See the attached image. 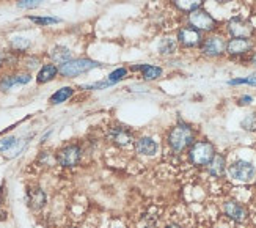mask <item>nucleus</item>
I'll return each instance as SVG.
<instances>
[{"label":"nucleus","instance_id":"f257e3e1","mask_svg":"<svg viewBox=\"0 0 256 228\" xmlns=\"http://www.w3.org/2000/svg\"><path fill=\"white\" fill-rule=\"evenodd\" d=\"M166 142H168V146L174 153H184L194 145L195 131L188 124H176L166 135Z\"/></svg>","mask_w":256,"mask_h":228},{"label":"nucleus","instance_id":"f03ea898","mask_svg":"<svg viewBox=\"0 0 256 228\" xmlns=\"http://www.w3.org/2000/svg\"><path fill=\"white\" fill-rule=\"evenodd\" d=\"M188 161L195 167H208L216 156V146L209 140H195L194 145L187 150Z\"/></svg>","mask_w":256,"mask_h":228},{"label":"nucleus","instance_id":"7ed1b4c3","mask_svg":"<svg viewBox=\"0 0 256 228\" xmlns=\"http://www.w3.org/2000/svg\"><path fill=\"white\" fill-rule=\"evenodd\" d=\"M226 175L231 181L239 182V184H250L256 179V167L244 159H238V161L228 164Z\"/></svg>","mask_w":256,"mask_h":228},{"label":"nucleus","instance_id":"20e7f679","mask_svg":"<svg viewBox=\"0 0 256 228\" xmlns=\"http://www.w3.org/2000/svg\"><path fill=\"white\" fill-rule=\"evenodd\" d=\"M226 38L218 32L209 33L204 37L202 46H200V52H202L208 59H220L226 54Z\"/></svg>","mask_w":256,"mask_h":228},{"label":"nucleus","instance_id":"39448f33","mask_svg":"<svg viewBox=\"0 0 256 228\" xmlns=\"http://www.w3.org/2000/svg\"><path fill=\"white\" fill-rule=\"evenodd\" d=\"M187 22L188 26L200 30L202 33H206V35H209V33H214L218 30V22L217 19L209 13V11L200 8V10H195L192 11V13L187 15Z\"/></svg>","mask_w":256,"mask_h":228},{"label":"nucleus","instance_id":"423d86ee","mask_svg":"<svg viewBox=\"0 0 256 228\" xmlns=\"http://www.w3.org/2000/svg\"><path fill=\"white\" fill-rule=\"evenodd\" d=\"M99 66H102V65L94 60H90V59H76V60H70V62L60 65L58 73L63 77H76V76H80L84 73L92 71L94 68H99Z\"/></svg>","mask_w":256,"mask_h":228},{"label":"nucleus","instance_id":"0eeeda50","mask_svg":"<svg viewBox=\"0 0 256 228\" xmlns=\"http://www.w3.org/2000/svg\"><path fill=\"white\" fill-rule=\"evenodd\" d=\"M226 32L230 38H253L254 27L250 21L234 16L226 22Z\"/></svg>","mask_w":256,"mask_h":228},{"label":"nucleus","instance_id":"6e6552de","mask_svg":"<svg viewBox=\"0 0 256 228\" xmlns=\"http://www.w3.org/2000/svg\"><path fill=\"white\" fill-rule=\"evenodd\" d=\"M254 51L252 38H230L226 41V55L231 59H242Z\"/></svg>","mask_w":256,"mask_h":228},{"label":"nucleus","instance_id":"1a4fd4ad","mask_svg":"<svg viewBox=\"0 0 256 228\" xmlns=\"http://www.w3.org/2000/svg\"><path fill=\"white\" fill-rule=\"evenodd\" d=\"M176 40L186 49H196V48L200 49V46H202V43L204 40V33H202L200 30H196L190 26H186L178 30Z\"/></svg>","mask_w":256,"mask_h":228},{"label":"nucleus","instance_id":"9d476101","mask_svg":"<svg viewBox=\"0 0 256 228\" xmlns=\"http://www.w3.org/2000/svg\"><path fill=\"white\" fill-rule=\"evenodd\" d=\"M222 211L226 215V217L236 223H244L248 219V209L246 204H242L238 200H226L222 204Z\"/></svg>","mask_w":256,"mask_h":228},{"label":"nucleus","instance_id":"9b49d317","mask_svg":"<svg viewBox=\"0 0 256 228\" xmlns=\"http://www.w3.org/2000/svg\"><path fill=\"white\" fill-rule=\"evenodd\" d=\"M55 159L62 167H76L82 159V150L79 145H68L62 148Z\"/></svg>","mask_w":256,"mask_h":228},{"label":"nucleus","instance_id":"f8f14e48","mask_svg":"<svg viewBox=\"0 0 256 228\" xmlns=\"http://www.w3.org/2000/svg\"><path fill=\"white\" fill-rule=\"evenodd\" d=\"M108 139L120 148H128V146H132L134 143H136L134 142V134L128 128H123V126H115V128L110 129Z\"/></svg>","mask_w":256,"mask_h":228},{"label":"nucleus","instance_id":"ddd939ff","mask_svg":"<svg viewBox=\"0 0 256 228\" xmlns=\"http://www.w3.org/2000/svg\"><path fill=\"white\" fill-rule=\"evenodd\" d=\"M208 173L212 176V178H224L226 175V168H228V164H226V157L220 153H216L214 159L208 164Z\"/></svg>","mask_w":256,"mask_h":228},{"label":"nucleus","instance_id":"4468645a","mask_svg":"<svg viewBox=\"0 0 256 228\" xmlns=\"http://www.w3.org/2000/svg\"><path fill=\"white\" fill-rule=\"evenodd\" d=\"M32 81V76L28 73H20L14 76H4L0 79V90L8 91L16 85H26Z\"/></svg>","mask_w":256,"mask_h":228},{"label":"nucleus","instance_id":"2eb2a0df","mask_svg":"<svg viewBox=\"0 0 256 228\" xmlns=\"http://www.w3.org/2000/svg\"><path fill=\"white\" fill-rule=\"evenodd\" d=\"M134 148H136V151L142 156H154L159 150V145L156 143L151 137H142V139L136 140Z\"/></svg>","mask_w":256,"mask_h":228},{"label":"nucleus","instance_id":"dca6fc26","mask_svg":"<svg viewBox=\"0 0 256 228\" xmlns=\"http://www.w3.org/2000/svg\"><path fill=\"white\" fill-rule=\"evenodd\" d=\"M27 201L32 209H41L46 204V193L40 187H28Z\"/></svg>","mask_w":256,"mask_h":228},{"label":"nucleus","instance_id":"f3484780","mask_svg":"<svg viewBox=\"0 0 256 228\" xmlns=\"http://www.w3.org/2000/svg\"><path fill=\"white\" fill-rule=\"evenodd\" d=\"M132 71H140L142 77L144 81H156L162 76V68L159 66H154V65H137V66H132Z\"/></svg>","mask_w":256,"mask_h":228},{"label":"nucleus","instance_id":"a211bd4d","mask_svg":"<svg viewBox=\"0 0 256 228\" xmlns=\"http://www.w3.org/2000/svg\"><path fill=\"white\" fill-rule=\"evenodd\" d=\"M204 0H173V5L182 13H192L195 10L203 8Z\"/></svg>","mask_w":256,"mask_h":228},{"label":"nucleus","instance_id":"6ab92c4d","mask_svg":"<svg viewBox=\"0 0 256 228\" xmlns=\"http://www.w3.org/2000/svg\"><path fill=\"white\" fill-rule=\"evenodd\" d=\"M57 74H58V68L55 65H50V63L44 65L40 70V73H38L36 81H38V84H48V82L54 81Z\"/></svg>","mask_w":256,"mask_h":228},{"label":"nucleus","instance_id":"aec40b11","mask_svg":"<svg viewBox=\"0 0 256 228\" xmlns=\"http://www.w3.org/2000/svg\"><path fill=\"white\" fill-rule=\"evenodd\" d=\"M50 59L58 63V65H63L66 62L72 60L71 59V51L68 48H64V46H55V48L50 51Z\"/></svg>","mask_w":256,"mask_h":228},{"label":"nucleus","instance_id":"412c9836","mask_svg":"<svg viewBox=\"0 0 256 228\" xmlns=\"http://www.w3.org/2000/svg\"><path fill=\"white\" fill-rule=\"evenodd\" d=\"M72 95H74V90L71 87H63L50 96V104H62V102L68 101Z\"/></svg>","mask_w":256,"mask_h":228},{"label":"nucleus","instance_id":"4be33fe9","mask_svg":"<svg viewBox=\"0 0 256 228\" xmlns=\"http://www.w3.org/2000/svg\"><path fill=\"white\" fill-rule=\"evenodd\" d=\"M178 48V40L176 38H170V37H166L160 41L159 44V52L162 55H170L176 51Z\"/></svg>","mask_w":256,"mask_h":228},{"label":"nucleus","instance_id":"5701e85b","mask_svg":"<svg viewBox=\"0 0 256 228\" xmlns=\"http://www.w3.org/2000/svg\"><path fill=\"white\" fill-rule=\"evenodd\" d=\"M30 46H32V43L27 38L16 37V38L11 40V49L16 51V52H26L30 48Z\"/></svg>","mask_w":256,"mask_h":228},{"label":"nucleus","instance_id":"b1692460","mask_svg":"<svg viewBox=\"0 0 256 228\" xmlns=\"http://www.w3.org/2000/svg\"><path fill=\"white\" fill-rule=\"evenodd\" d=\"M240 128L247 132H256V112L248 115L240 121Z\"/></svg>","mask_w":256,"mask_h":228},{"label":"nucleus","instance_id":"393cba45","mask_svg":"<svg viewBox=\"0 0 256 228\" xmlns=\"http://www.w3.org/2000/svg\"><path fill=\"white\" fill-rule=\"evenodd\" d=\"M32 22H35L38 26H52V24H58L62 22L58 18H36V16H28Z\"/></svg>","mask_w":256,"mask_h":228},{"label":"nucleus","instance_id":"a878e982","mask_svg":"<svg viewBox=\"0 0 256 228\" xmlns=\"http://www.w3.org/2000/svg\"><path fill=\"white\" fill-rule=\"evenodd\" d=\"M126 76H128L126 68H118V70H115L114 73H110L107 79H108V81H112L114 84H116L120 81H123V79H126Z\"/></svg>","mask_w":256,"mask_h":228},{"label":"nucleus","instance_id":"bb28decb","mask_svg":"<svg viewBox=\"0 0 256 228\" xmlns=\"http://www.w3.org/2000/svg\"><path fill=\"white\" fill-rule=\"evenodd\" d=\"M115 85L112 81H108V79H106V81H101V82H96V84H90V85H82V90H102V88H107V87H112Z\"/></svg>","mask_w":256,"mask_h":228},{"label":"nucleus","instance_id":"cd10ccee","mask_svg":"<svg viewBox=\"0 0 256 228\" xmlns=\"http://www.w3.org/2000/svg\"><path fill=\"white\" fill-rule=\"evenodd\" d=\"M16 142H18L16 137H13V135L5 137V139L0 140V151H8V150H11V148L14 146Z\"/></svg>","mask_w":256,"mask_h":228},{"label":"nucleus","instance_id":"c85d7f7f","mask_svg":"<svg viewBox=\"0 0 256 228\" xmlns=\"http://www.w3.org/2000/svg\"><path fill=\"white\" fill-rule=\"evenodd\" d=\"M42 2H44V0H18V7L28 10V8H36V7H40Z\"/></svg>","mask_w":256,"mask_h":228},{"label":"nucleus","instance_id":"c756f323","mask_svg":"<svg viewBox=\"0 0 256 228\" xmlns=\"http://www.w3.org/2000/svg\"><path fill=\"white\" fill-rule=\"evenodd\" d=\"M26 145H27V140H24V139H20V140H18L16 143H14V146L11 148V150H8L11 154H10V157H14V156H18L22 150L26 148Z\"/></svg>","mask_w":256,"mask_h":228},{"label":"nucleus","instance_id":"7c9ffc66","mask_svg":"<svg viewBox=\"0 0 256 228\" xmlns=\"http://www.w3.org/2000/svg\"><path fill=\"white\" fill-rule=\"evenodd\" d=\"M252 102H253V96H250V95H244L238 99L239 106H248V104H252Z\"/></svg>","mask_w":256,"mask_h":228},{"label":"nucleus","instance_id":"2f4dec72","mask_svg":"<svg viewBox=\"0 0 256 228\" xmlns=\"http://www.w3.org/2000/svg\"><path fill=\"white\" fill-rule=\"evenodd\" d=\"M38 65H40V59H36V57H30V59L27 60L28 70H35V68H38Z\"/></svg>","mask_w":256,"mask_h":228},{"label":"nucleus","instance_id":"473e14b6","mask_svg":"<svg viewBox=\"0 0 256 228\" xmlns=\"http://www.w3.org/2000/svg\"><path fill=\"white\" fill-rule=\"evenodd\" d=\"M246 85L256 87V73H252L250 76H247V77H246Z\"/></svg>","mask_w":256,"mask_h":228},{"label":"nucleus","instance_id":"72a5a7b5","mask_svg":"<svg viewBox=\"0 0 256 228\" xmlns=\"http://www.w3.org/2000/svg\"><path fill=\"white\" fill-rule=\"evenodd\" d=\"M228 85H246V77L231 79V81H228Z\"/></svg>","mask_w":256,"mask_h":228},{"label":"nucleus","instance_id":"f704fd0d","mask_svg":"<svg viewBox=\"0 0 256 228\" xmlns=\"http://www.w3.org/2000/svg\"><path fill=\"white\" fill-rule=\"evenodd\" d=\"M248 63H250L252 66H254V68H256V49L248 55Z\"/></svg>","mask_w":256,"mask_h":228},{"label":"nucleus","instance_id":"c9c22d12","mask_svg":"<svg viewBox=\"0 0 256 228\" xmlns=\"http://www.w3.org/2000/svg\"><path fill=\"white\" fill-rule=\"evenodd\" d=\"M5 60H6V55H5L2 51H0V68H2V66L5 65Z\"/></svg>","mask_w":256,"mask_h":228},{"label":"nucleus","instance_id":"e433bc0d","mask_svg":"<svg viewBox=\"0 0 256 228\" xmlns=\"http://www.w3.org/2000/svg\"><path fill=\"white\" fill-rule=\"evenodd\" d=\"M4 203V189H0V206H2Z\"/></svg>","mask_w":256,"mask_h":228},{"label":"nucleus","instance_id":"4c0bfd02","mask_svg":"<svg viewBox=\"0 0 256 228\" xmlns=\"http://www.w3.org/2000/svg\"><path fill=\"white\" fill-rule=\"evenodd\" d=\"M165 228H181L180 225H176V223H170V225H166Z\"/></svg>","mask_w":256,"mask_h":228},{"label":"nucleus","instance_id":"58836bf2","mask_svg":"<svg viewBox=\"0 0 256 228\" xmlns=\"http://www.w3.org/2000/svg\"><path fill=\"white\" fill-rule=\"evenodd\" d=\"M216 2H217V4H222V5H224V4H228V2H231V0H216Z\"/></svg>","mask_w":256,"mask_h":228},{"label":"nucleus","instance_id":"ea45409f","mask_svg":"<svg viewBox=\"0 0 256 228\" xmlns=\"http://www.w3.org/2000/svg\"><path fill=\"white\" fill-rule=\"evenodd\" d=\"M254 186H256V179H254Z\"/></svg>","mask_w":256,"mask_h":228},{"label":"nucleus","instance_id":"a19ab883","mask_svg":"<svg viewBox=\"0 0 256 228\" xmlns=\"http://www.w3.org/2000/svg\"><path fill=\"white\" fill-rule=\"evenodd\" d=\"M146 228H148V226H146Z\"/></svg>","mask_w":256,"mask_h":228}]
</instances>
